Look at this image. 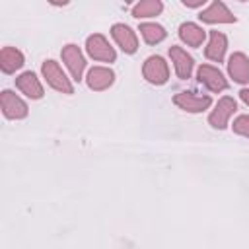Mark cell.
I'll list each match as a JSON object with an SVG mask.
<instances>
[{
  "instance_id": "obj_1",
  "label": "cell",
  "mask_w": 249,
  "mask_h": 249,
  "mask_svg": "<svg viewBox=\"0 0 249 249\" xmlns=\"http://www.w3.org/2000/svg\"><path fill=\"white\" fill-rule=\"evenodd\" d=\"M43 74L47 76V82L54 88V89H60V91H66V93H72V86L70 82L66 80L64 72L60 70V66L53 60H47L43 64Z\"/></svg>"
},
{
  "instance_id": "obj_2",
  "label": "cell",
  "mask_w": 249,
  "mask_h": 249,
  "mask_svg": "<svg viewBox=\"0 0 249 249\" xmlns=\"http://www.w3.org/2000/svg\"><path fill=\"white\" fill-rule=\"evenodd\" d=\"M88 51H89V54H91L93 58H97V60L111 62V60L115 58L113 49L107 45L105 37H101V35H93V37L88 39Z\"/></svg>"
},
{
  "instance_id": "obj_3",
  "label": "cell",
  "mask_w": 249,
  "mask_h": 249,
  "mask_svg": "<svg viewBox=\"0 0 249 249\" xmlns=\"http://www.w3.org/2000/svg\"><path fill=\"white\" fill-rule=\"evenodd\" d=\"M144 76L154 84H163L167 80V66L160 56H150L144 64Z\"/></svg>"
},
{
  "instance_id": "obj_4",
  "label": "cell",
  "mask_w": 249,
  "mask_h": 249,
  "mask_svg": "<svg viewBox=\"0 0 249 249\" xmlns=\"http://www.w3.org/2000/svg\"><path fill=\"white\" fill-rule=\"evenodd\" d=\"M62 58H64L66 66L70 68L72 78H74V80H80V78H82V70H84V56H82V53L78 51V47H74V45L64 47Z\"/></svg>"
},
{
  "instance_id": "obj_5",
  "label": "cell",
  "mask_w": 249,
  "mask_h": 249,
  "mask_svg": "<svg viewBox=\"0 0 249 249\" xmlns=\"http://www.w3.org/2000/svg\"><path fill=\"white\" fill-rule=\"evenodd\" d=\"M233 111H235V101H233L231 97H224V99L218 101V107H216V111L210 115L208 121H210L212 126H216V128H224L228 117H230Z\"/></svg>"
},
{
  "instance_id": "obj_6",
  "label": "cell",
  "mask_w": 249,
  "mask_h": 249,
  "mask_svg": "<svg viewBox=\"0 0 249 249\" xmlns=\"http://www.w3.org/2000/svg\"><path fill=\"white\" fill-rule=\"evenodd\" d=\"M2 109L12 119H19V117H25L27 115L25 103L19 97H16L12 91H2Z\"/></svg>"
},
{
  "instance_id": "obj_7",
  "label": "cell",
  "mask_w": 249,
  "mask_h": 249,
  "mask_svg": "<svg viewBox=\"0 0 249 249\" xmlns=\"http://www.w3.org/2000/svg\"><path fill=\"white\" fill-rule=\"evenodd\" d=\"M175 103L181 109L198 113V111H204L210 105V97L208 95L200 97V95H193V93H179V95H175Z\"/></svg>"
},
{
  "instance_id": "obj_8",
  "label": "cell",
  "mask_w": 249,
  "mask_h": 249,
  "mask_svg": "<svg viewBox=\"0 0 249 249\" xmlns=\"http://www.w3.org/2000/svg\"><path fill=\"white\" fill-rule=\"evenodd\" d=\"M198 78H200V82H204L212 91H220V89H226V80H224V76L214 68V66H200V70H198Z\"/></svg>"
},
{
  "instance_id": "obj_9",
  "label": "cell",
  "mask_w": 249,
  "mask_h": 249,
  "mask_svg": "<svg viewBox=\"0 0 249 249\" xmlns=\"http://www.w3.org/2000/svg\"><path fill=\"white\" fill-rule=\"evenodd\" d=\"M200 19H202V21H208V23H214V21H233L235 18L230 14V10H228L222 2H212V4L200 14Z\"/></svg>"
},
{
  "instance_id": "obj_10",
  "label": "cell",
  "mask_w": 249,
  "mask_h": 249,
  "mask_svg": "<svg viewBox=\"0 0 249 249\" xmlns=\"http://www.w3.org/2000/svg\"><path fill=\"white\" fill-rule=\"evenodd\" d=\"M111 33H113V39L123 47V51H126V53H134L136 51V37L130 31V27L117 23V25H113Z\"/></svg>"
},
{
  "instance_id": "obj_11",
  "label": "cell",
  "mask_w": 249,
  "mask_h": 249,
  "mask_svg": "<svg viewBox=\"0 0 249 249\" xmlns=\"http://www.w3.org/2000/svg\"><path fill=\"white\" fill-rule=\"evenodd\" d=\"M169 54L175 62V70H177V76L179 78H189L191 74V68H193V58L179 47H171L169 49Z\"/></svg>"
},
{
  "instance_id": "obj_12",
  "label": "cell",
  "mask_w": 249,
  "mask_h": 249,
  "mask_svg": "<svg viewBox=\"0 0 249 249\" xmlns=\"http://www.w3.org/2000/svg\"><path fill=\"white\" fill-rule=\"evenodd\" d=\"M230 74L237 80V82H247L249 80V60L245 54L235 53L230 58Z\"/></svg>"
},
{
  "instance_id": "obj_13",
  "label": "cell",
  "mask_w": 249,
  "mask_h": 249,
  "mask_svg": "<svg viewBox=\"0 0 249 249\" xmlns=\"http://www.w3.org/2000/svg\"><path fill=\"white\" fill-rule=\"evenodd\" d=\"M16 84H18V88L23 91V93H27L29 97H41L43 95V88H41V84L37 82V78H35V74H31V72H25V74H21L18 80H16Z\"/></svg>"
},
{
  "instance_id": "obj_14",
  "label": "cell",
  "mask_w": 249,
  "mask_h": 249,
  "mask_svg": "<svg viewBox=\"0 0 249 249\" xmlns=\"http://www.w3.org/2000/svg\"><path fill=\"white\" fill-rule=\"evenodd\" d=\"M224 51H226V37L218 31H212L210 33V45L206 47V56L210 60L220 62L222 56H224Z\"/></svg>"
},
{
  "instance_id": "obj_15",
  "label": "cell",
  "mask_w": 249,
  "mask_h": 249,
  "mask_svg": "<svg viewBox=\"0 0 249 249\" xmlns=\"http://www.w3.org/2000/svg\"><path fill=\"white\" fill-rule=\"evenodd\" d=\"M113 82V72L107 70V68H91L89 72V78H88V84L91 89H105L109 84Z\"/></svg>"
},
{
  "instance_id": "obj_16",
  "label": "cell",
  "mask_w": 249,
  "mask_h": 249,
  "mask_svg": "<svg viewBox=\"0 0 249 249\" xmlns=\"http://www.w3.org/2000/svg\"><path fill=\"white\" fill-rule=\"evenodd\" d=\"M0 64H2V70L4 72H12V70H16V68H19L23 64V56H21L19 51L8 47L0 54Z\"/></svg>"
},
{
  "instance_id": "obj_17",
  "label": "cell",
  "mask_w": 249,
  "mask_h": 249,
  "mask_svg": "<svg viewBox=\"0 0 249 249\" xmlns=\"http://www.w3.org/2000/svg\"><path fill=\"white\" fill-rule=\"evenodd\" d=\"M181 39L187 41L191 47H198L204 39V31L196 27L195 23H183L181 25Z\"/></svg>"
},
{
  "instance_id": "obj_18",
  "label": "cell",
  "mask_w": 249,
  "mask_h": 249,
  "mask_svg": "<svg viewBox=\"0 0 249 249\" xmlns=\"http://www.w3.org/2000/svg\"><path fill=\"white\" fill-rule=\"evenodd\" d=\"M140 33H142L144 41L150 43V45L160 43V41L165 37L163 27H160V25H156V23H142V25H140Z\"/></svg>"
},
{
  "instance_id": "obj_19",
  "label": "cell",
  "mask_w": 249,
  "mask_h": 249,
  "mask_svg": "<svg viewBox=\"0 0 249 249\" xmlns=\"http://www.w3.org/2000/svg\"><path fill=\"white\" fill-rule=\"evenodd\" d=\"M158 12H161V2L158 0H150V2H140L134 6L132 14L136 18H148V16H156Z\"/></svg>"
},
{
  "instance_id": "obj_20",
  "label": "cell",
  "mask_w": 249,
  "mask_h": 249,
  "mask_svg": "<svg viewBox=\"0 0 249 249\" xmlns=\"http://www.w3.org/2000/svg\"><path fill=\"white\" fill-rule=\"evenodd\" d=\"M233 130L243 134V136H249V117L243 115V117H237L235 123H233Z\"/></svg>"
},
{
  "instance_id": "obj_21",
  "label": "cell",
  "mask_w": 249,
  "mask_h": 249,
  "mask_svg": "<svg viewBox=\"0 0 249 249\" xmlns=\"http://www.w3.org/2000/svg\"><path fill=\"white\" fill-rule=\"evenodd\" d=\"M241 99H243L245 103H249V89H243V91H241Z\"/></svg>"
}]
</instances>
